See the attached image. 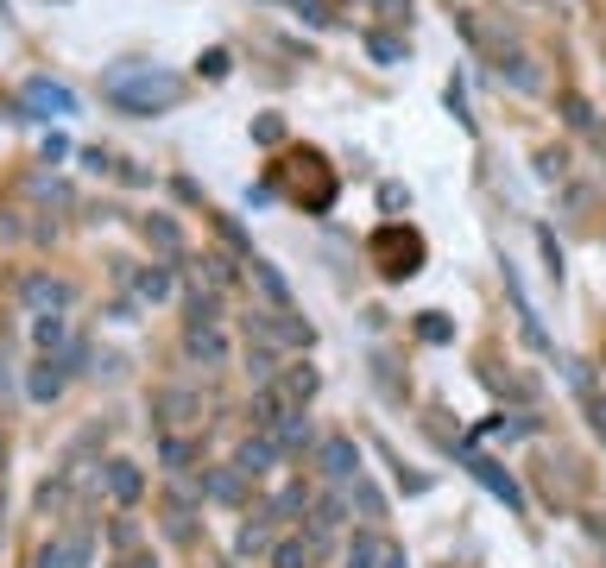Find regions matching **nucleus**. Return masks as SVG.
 <instances>
[{"mask_svg":"<svg viewBox=\"0 0 606 568\" xmlns=\"http://www.w3.org/2000/svg\"><path fill=\"white\" fill-rule=\"evenodd\" d=\"M108 95H114V108L126 114H152V108H171L177 95H184V83L177 76H164V70H139V76H108Z\"/></svg>","mask_w":606,"mask_h":568,"instance_id":"obj_1","label":"nucleus"},{"mask_svg":"<svg viewBox=\"0 0 606 568\" xmlns=\"http://www.w3.org/2000/svg\"><path fill=\"white\" fill-rule=\"evenodd\" d=\"M373 247H379V260H385V272H392V279L417 272V260H423V240H417V234H404V228H385Z\"/></svg>","mask_w":606,"mask_h":568,"instance_id":"obj_2","label":"nucleus"},{"mask_svg":"<svg viewBox=\"0 0 606 568\" xmlns=\"http://www.w3.org/2000/svg\"><path fill=\"white\" fill-rule=\"evenodd\" d=\"M25 108H32V114H76V95H70L64 83H45V76H38V83H25Z\"/></svg>","mask_w":606,"mask_h":568,"instance_id":"obj_3","label":"nucleus"},{"mask_svg":"<svg viewBox=\"0 0 606 568\" xmlns=\"http://www.w3.org/2000/svg\"><path fill=\"white\" fill-rule=\"evenodd\" d=\"M25 303H38V309L51 316V309H64V303H70V290H64L57 279H25Z\"/></svg>","mask_w":606,"mask_h":568,"instance_id":"obj_4","label":"nucleus"},{"mask_svg":"<svg viewBox=\"0 0 606 568\" xmlns=\"http://www.w3.org/2000/svg\"><path fill=\"white\" fill-rule=\"evenodd\" d=\"M323 467H329L335 480H348V474L361 467V455H354V442H342V436H335V442H323Z\"/></svg>","mask_w":606,"mask_h":568,"instance_id":"obj_5","label":"nucleus"},{"mask_svg":"<svg viewBox=\"0 0 606 568\" xmlns=\"http://www.w3.org/2000/svg\"><path fill=\"white\" fill-rule=\"evenodd\" d=\"M108 493H114V499H139V474H133V461H108Z\"/></svg>","mask_w":606,"mask_h":568,"instance_id":"obj_6","label":"nucleus"},{"mask_svg":"<svg viewBox=\"0 0 606 568\" xmlns=\"http://www.w3.org/2000/svg\"><path fill=\"white\" fill-rule=\"evenodd\" d=\"M190 354H203V360H222L228 348H222V335H215L209 322H196V328H190Z\"/></svg>","mask_w":606,"mask_h":568,"instance_id":"obj_7","label":"nucleus"},{"mask_svg":"<svg viewBox=\"0 0 606 568\" xmlns=\"http://www.w3.org/2000/svg\"><path fill=\"white\" fill-rule=\"evenodd\" d=\"M83 563V544H51V550H38V568H76Z\"/></svg>","mask_w":606,"mask_h":568,"instance_id":"obj_8","label":"nucleus"},{"mask_svg":"<svg viewBox=\"0 0 606 568\" xmlns=\"http://www.w3.org/2000/svg\"><path fill=\"white\" fill-rule=\"evenodd\" d=\"M265 467H272V442H246L241 448V474L253 480V474H265Z\"/></svg>","mask_w":606,"mask_h":568,"instance_id":"obj_9","label":"nucleus"},{"mask_svg":"<svg viewBox=\"0 0 606 568\" xmlns=\"http://www.w3.org/2000/svg\"><path fill=\"white\" fill-rule=\"evenodd\" d=\"M57 392H64V373H57V360H51V367L32 373V398H57Z\"/></svg>","mask_w":606,"mask_h":568,"instance_id":"obj_10","label":"nucleus"},{"mask_svg":"<svg viewBox=\"0 0 606 568\" xmlns=\"http://www.w3.org/2000/svg\"><path fill=\"white\" fill-rule=\"evenodd\" d=\"M253 279L265 284V297H272V303H291V290H284V279H278V272H272L265 260H253Z\"/></svg>","mask_w":606,"mask_h":568,"instance_id":"obj_11","label":"nucleus"},{"mask_svg":"<svg viewBox=\"0 0 606 568\" xmlns=\"http://www.w3.org/2000/svg\"><path fill=\"white\" fill-rule=\"evenodd\" d=\"M284 392H291V398H310V392H316V373H310V367H303V373H291V379H284Z\"/></svg>","mask_w":606,"mask_h":568,"instance_id":"obj_12","label":"nucleus"},{"mask_svg":"<svg viewBox=\"0 0 606 568\" xmlns=\"http://www.w3.org/2000/svg\"><path fill=\"white\" fill-rule=\"evenodd\" d=\"M373 563H385V550H379L373 537H361V544H354V568H373Z\"/></svg>","mask_w":606,"mask_h":568,"instance_id":"obj_13","label":"nucleus"},{"mask_svg":"<svg viewBox=\"0 0 606 568\" xmlns=\"http://www.w3.org/2000/svg\"><path fill=\"white\" fill-rule=\"evenodd\" d=\"M303 556H310L303 544H278V556H272V563H278V568H303Z\"/></svg>","mask_w":606,"mask_h":568,"instance_id":"obj_14","label":"nucleus"},{"mask_svg":"<svg viewBox=\"0 0 606 568\" xmlns=\"http://www.w3.org/2000/svg\"><path fill=\"white\" fill-rule=\"evenodd\" d=\"M38 341H45V348H57V341H64V322H57V316H45V322H38Z\"/></svg>","mask_w":606,"mask_h":568,"instance_id":"obj_15","label":"nucleus"},{"mask_svg":"<svg viewBox=\"0 0 606 568\" xmlns=\"http://www.w3.org/2000/svg\"><path fill=\"white\" fill-rule=\"evenodd\" d=\"M303 436H310V424H297V417H291V424L278 429V442H284V448H297V442H303Z\"/></svg>","mask_w":606,"mask_h":568,"instance_id":"obj_16","label":"nucleus"},{"mask_svg":"<svg viewBox=\"0 0 606 568\" xmlns=\"http://www.w3.org/2000/svg\"><path fill=\"white\" fill-rule=\"evenodd\" d=\"M139 290H145V297H164V290H171V279H164V272H145V279H139Z\"/></svg>","mask_w":606,"mask_h":568,"instance_id":"obj_17","label":"nucleus"}]
</instances>
